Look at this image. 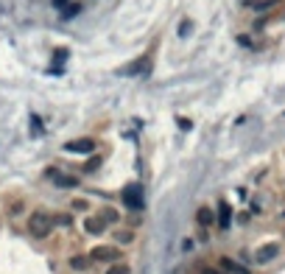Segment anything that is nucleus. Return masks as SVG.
<instances>
[{"mask_svg": "<svg viewBox=\"0 0 285 274\" xmlns=\"http://www.w3.org/2000/svg\"><path fill=\"white\" fill-rule=\"evenodd\" d=\"M101 168V157H93L90 162H84V171L87 174H93V171H98Z\"/></svg>", "mask_w": 285, "mask_h": 274, "instance_id": "20", "label": "nucleus"}, {"mask_svg": "<svg viewBox=\"0 0 285 274\" xmlns=\"http://www.w3.org/2000/svg\"><path fill=\"white\" fill-rule=\"evenodd\" d=\"M218 269H221L224 274H252V269H246L243 263H238V260L227 258V255H224V258L218 260Z\"/></svg>", "mask_w": 285, "mask_h": 274, "instance_id": "7", "label": "nucleus"}, {"mask_svg": "<svg viewBox=\"0 0 285 274\" xmlns=\"http://www.w3.org/2000/svg\"><path fill=\"white\" fill-rule=\"evenodd\" d=\"M90 263H121V249L118 246H109V244H98V246H93L90 249Z\"/></svg>", "mask_w": 285, "mask_h": 274, "instance_id": "2", "label": "nucleus"}, {"mask_svg": "<svg viewBox=\"0 0 285 274\" xmlns=\"http://www.w3.org/2000/svg\"><path fill=\"white\" fill-rule=\"evenodd\" d=\"M121 199H123V204H126L129 210H142V207H145V199H142V185L140 182L126 185V188H123V193H121Z\"/></svg>", "mask_w": 285, "mask_h": 274, "instance_id": "3", "label": "nucleus"}, {"mask_svg": "<svg viewBox=\"0 0 285 274\" xmlns=\"http://www.w3.org/2000/svg\"><path fill=\"white\" fill-rule=\"evenodd\" d=\"M73 210H76V213H87V210H90V202H87V199H73Z\"/></svg>", "mask_w": 285, "mask_h": 274, "instance_id": "19", "label": "nucleus"}, {"mask_svg": "<svg viewBox=\"0 0 285 274\" xmlns=\"http://www.w3.org/2000/svg\"><path fill=\"white\" fill-rule=\"evenodd\" d=\"M48 176H56V179H53V185H56V188L73 190V188H79V185H81V179H76V176H70V174H59V171H53V168L48 171Z\"/></svg>", "mask_w": 285, "mask_h": 274, "instance_id": "9", "label": "nucleus"}, {"mask_svg": "<svg viewBox=\"0 0 285 274\" xmlns=\"http://www.w3.org/2000/svg\"><path fill=\"white\" fill-rule=\"evenodd\" d=\"M70 224H73L70 213H59V216H53V227H70Z\"/></svg>", "mask_w": 285, "mask_h": 274, "instance_id": "18", "label": "nucleus"}, {"mask_svg": "<svg viewBox=\"0 0 285 274\" xmlns=\"http://www.w3.org/2000/svg\"><path fill=\"white\" fill-rule=\"evenodd\" d=\"M179 34H182V36H187V34H190V20H185V22H182V28H179Z\"/></svg>", "mask_w": 285, "mask_h": 274, "instance_id": "23", "label": "nucleus"}, {"mask_svg": "<svg viewBox=\"0 0 285 274\" xmlns=\"http://www.w3.org/2000/svg\"><path fill=\"white\" fill-rule=\"evenodd\" d=\"M148 70H151V56H142V59H137L135 64H129L123 73H132V76H135V73H148Z\"/></svg>", "mask_w": 285, "mask_h": 274, "instance_id": "11", "label": "nucleus"}, {"mask_svg": "<svg viewBox=\"0 0 285 274\" xmlns=\"http://www.w3.org/2000/svg\"><path fill=\"white\" fill-rule=\"evenodd\" d=\"M53 3H56V6H64V3H67V0H53Z\"/></svg>", "mask_w": 285, "mask_h": 274, "instance_id": "24", "label": "nucleus"}, {"mask_svg": "<svg viewBox=\"0 0 285 274\" xmlns=\"http://www.w3.org/2000/svg\"><path fill=\"white\" fill-rule=\"evenodd\" d=\"M196 224H199L201 230H210V227L215 224V210H213V207L201 204L199 210H196Z\"/></svg>", "mask_w": 285, "mask_h": 274, "instance_id": "8", "label": "nucleus"}, {"mask_svg": "<svg viewBox=\"0 0 285 274\" xmlns=\"http://www.w3.org/2000/svg\"><path fill=\"white\" fill-rule=\"evenodd\" d=\"M79 8H81L79 3H73V6L67 8V11H64V17H73V14H79Z\"/></svg>", "mask_w": 285, "mask_h": 274, "instance_id": "22", "label": "nucleus"}, {"mask_svg": "<svg viewBox=\"0 0 285 274\" xmlns=\"http://www.w3.org/2000/svg\"><path fill=\"white\" fill-rule=\"evenodd\" d=\"M280 249H283L280 244H263V246H260V249L255 252V260L260 263V266H263V263H271V260L280 255Z\"/></svg>", "mask_w": 285, "mask_h": 274, "instance_id": "6", "label": "nucleus"}, {"mask_svg": "<svg viewBox=\"0 0 285 274\" xmlns=\"http://www.w3.org/2000/svg\"><path fill=\"white\" fill-rule=\"evenodd\" d=\"M67 263H70L73 272H87V269H90V258H87V255H73Z\"/></svg>", "mask_w": 285, "mask_h": 274, "instance_id": "13", "label": "nucleus"}, {"mask_svg": "<svg viewBox=\"0 0 285 274\" xmlns=\"http://www.w3.org/2000/svg\"><path fill=\"white\" fill-rule=\"evenodd\" d=\"M107 274H132V266L129 263H112L107 269Z\"/></svg>", "mask_w": 285, "mask_h": 274, "instance_id": "17", "label": "nucleus"}, {"mask_svg": "<svg viewBox=\"0 0 285 274\" xmlns=\"http://www.w3.org/2000/svg\"><path fill=\"white\" fill-rule=\"evenodd\" d=\"M28 129H31V137H42V134H45V123H42V118H39L36 112H31Z\"/></svg>", "mask_w": 285, "mask_h": 274, "instance_id": "12", "label": "nucleus"}, {"mask_svg": "<svg viewBox=\"0 0 285 274\" xmlns=\"http://www.w3.org/2000/svg\"><path fill=\"white\" fill-rule=\"evenodd\" d=\"M215 227H221V230H229L232 227V207L229 202H218V210H215Z\"/></svg>", "mask_w": 285, "mask_h": 274, "instance_id": "5", "label": "nucleus"}, {"mask_svg": "<svg viewBox=\"0 0 285 274\" xmlns=\"http://www.w3.org/2000/svg\"><path fill=\"white\" fill-rule=\"evenodd\" d=\"M8 216L11 218H17V216H22V213H25V202H22V199H14V202L8 204Z\"/></svg>", "mask_w": 285, "mask_h": 274, "instance_id": "15", "label": "nucleus"}, {"mask_svg": "<svg viewBox=\"0 0 285 274\" xmlns=\"http://www.w3.org/2000/svg\"><path fill=\"white\" fill-rule=\"evenodd\" d=\"M277 3V0H260V3H255V11H266V8H271Z\"/></svg>", "mask_w": 285, "mask_h": 274, "instance_id": "21", "label": "nucleus"}, {"mask_svg": "<svg viewBox=\"0 0 285 274\" xmlns=\"http://www.w3.org/2000/svg\"><path fill=\"white\" fill-rule=\"evenodd\" d=\"M64 151H70V154H93L95 151V140L93 137H76V140H67L64 143Z\"/></svg>", "mask_w": 285, "mask_h": 274, "instance_id": "4", "label": "nucleus"}, {"mask_svg": "<svg viewBox=\"0 0 285 274\" xmlns=\"http://www.w3.org/2000/svg\"><path fill=\"white\" fill-rule=\"evenodd\" d=\"M115 241L118 244H135V230H121L115 235Z\"/></svg>", "mask_w": 285, "mask_h": 274, "instance_id": "16", "label": "nucleus"}, {"mask_svg": "<svg viewBox=\"0 0 285 274\" xmlns=\"http://www.w3.org/2000/svg\"><path fill=\"white\" fill-rule=\"evenodd\" d=\"M98 218L104 221V224H107V221H109V224H121V213L115 210V207H104Z\"/></svg>", "mask_w": 285, "mask_h": 274, "instance_id": "14", "label": "nucleus"}, {"mask_svg": "<svg viewBox=\"0 0 285 274\" xmlns=\"http://www.w3.org/2000/svg\"><path fill=\"white\" fill-rule=\"evenodd\" d=\"M84 232H90V235H101V232L107 230V224L101 221V218H84Z\"/></svg>", "mask_w": 285, "mask_h": 274, "instance_id": "10", "label": "nucleus"}, {"mask_svg": "<svg viewBox=\"0 0 285 274\" xmlns=\"http://www.w3.org/2000/svg\"><path fill=\"white\" fill-rule=\"evenodd\" d=\"M28 232H31V238L45 241L53 232V216L48 210H34L28 216Z\"/></svg>", "mask_w": 285, "mask_h": 274, "instance_id": "1", "label": "nucleus"}]
</instances>
